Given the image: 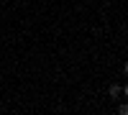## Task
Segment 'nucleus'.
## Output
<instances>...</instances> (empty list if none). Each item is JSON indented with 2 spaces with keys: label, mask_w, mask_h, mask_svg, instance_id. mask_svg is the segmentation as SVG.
Wrapping results in <instances>:
<instances>
[{
  "label": "nucleus",
  "mask_w": 128,
  "mask_h": 115,
  "mask_svg": "<svg viewBox=\"0 0 128 115\" xmlns=\"http://www.w3.org/2000/svg\"><path fill=\"white\" fill-rule=\"evenodd\" d=\"M120 95H123V87H120V85H110V97H115V100H118Z\"/></svg>",
  "instance_id": "obj_1"
},
{
  "label": "nucleus",
  "mask_w": 128,
  "mask_h": 115,
  "mask_svg": "<svg viewBox=\"0 0 128 115\" xmlns=\"http://www.w3.org/2000/svg\"><path fill=\"white\" fill-rule=\"evenodd\" d=\"M118 113H120V115H128V102H123V105H118Z\"/></svg>",
  "instance_id": "obj_2"
},
{
  "label": "nucleus",
  "mask_w": 128,
  "mask_h": 115,
  "mask_svg": "<svg viewBox=\"0 0 128 115\" xmlns=\"http://www.w3.org/2000/svg\"><path fill=\"white\" fill-rule=\"evenodd\" d=\"M123 95H126V97H128V85H126V87H123Z\"/></svg>",
  "instance_id": "obj_3"
},
{
  "label": "nucleus",
  "mask_w": 128,
  "mask_h": 115,
  "mask_svg": "<svg viewBox=\"0 0 128 115\" xmlns=\"http://www.w3.org/2000/svg\"><path fill=\"white\" fill-rule=\"evenodd\" d=\"M123 69H126V74H128V61H126V67H123Z\"/></svg>",
  "instance_id": "obj_4"
}]
</instances>
